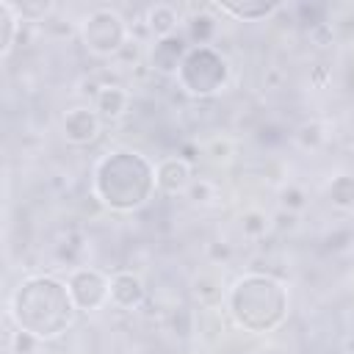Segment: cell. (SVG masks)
Here are the masks:
<instances>
[{"label":"cell","instance_id":"6da1fadb","mask_svg":"<svg viewBox=\"0 0 354 354\" xmlns=\"http://www.w3.org/2000/svg\"><path fill=\"white\" fill-rule=\"evenodd\" d=\"M77 307L66 282L50 274L22 279L8 301V318L30 340H55L75 324Z\"/></svg>","mask_w":354,"mask_h":354},{"label":"cell","instance_id":"7a4b0ae2","mask_svg":"<svg viewBox=\"0 0 354 354\" xmlns=\"http://www.w3.org/2000/svg\"><path fill=\"white\" fill-rule=\"evenodd\" d=\"M91 191L113 213L141 210L158 191L155 166L136 149H111L94 166Z\"/></svg>","mask_w":354,"mask_h":354},{"label":"cell","instance_id":"3957f363","mask_svg":"<svg viewBox=\"0 0 354 354\" xmlns=\"http://www.w3.org/2000/svg\"><path fill=\"white\" fill-rule=\"evenodd\" d=\"M290 296L285 282L271 274L249 271L227 288V310L232 321L252 335H268L288 318Z\"/></svg>","mask_w":354,"mask_h":354},{"label":"cell","instance_id":"277c9868","mask_svg":"<svg viewBox=\"0 0 354 354\" xmlns=\"http://www.w3.org/2000/svg\"><path fill=\"white\" fill-rule=\"evenodd\" d=\"M227 77H230L227 58L218 50H213L210 44L191 47L174 75L177 86L188 97H196V100H207V97L218 94L227 86Z\"/></svg>","mask_w":354,"mask_h":354},{"label":"cell","instance_id":"5b68a950","mask_svg":"<svg viewBox=\"0 0 354 354\" xmlns=\"http://www.w3.org/2000/svg\"><path fill=\"white\" fill-rule=\"evenodd\" d=\"M83 47L97 58H111L127 44V22L113 8H94L80 25Z\"/></svg>","mask_w":354,"mask_h":354},{"label":"cell","instance_id":"8992f818","mask_svg":"<svg viewBox=\"0 0 354 354\" xmlns=\"http://www.w3.org/2000/svg\"><path fill=\"white\" fill-rule=\"evenodd\" d=\"M66 288L72 293L77 313H94L111 301V277H105L100 268H72L66 277Z\"/></svg>","mask_w":354,"mask_h":354},{"label":"cell","instance_id":"52a82bcc","mask_svg":"<svg viewBox=\"0 0 354 354\" xmlns=\"http://www.w3.org/2000/svg\"><path fill=\"white\" fill-rule=\"evenodd\" d=\"M100 127H102V119L94 108H72L64 113L61 119V130H64V138L72 144V147H86L91 144L97 136H100Z\"/></svg>","mask_w":354,"mask_h":354},{"label":"cell","instance_id":"ba28073f","mask_svg":"<svg viewBox=\"0 0 354 354\" xmlns=\"http://www.w3.org/2000/svg\"><path fill=\"white\" fill-rule=\"evenodd\" d=\"M155 180H158V191H163V194H185L188 185L194 183L191 160H185L183 155L163 158L155 166Z\"/></svg>","mask_w":354,"mask_h":354},{"label":"cell","instance_id":"9c48e42d","mask_svg":"<svg viewBox=\"0 0 354 354\" xmlns=\"http://www.w3.org/2000/svg\"><path fill=\"white\" fill-rule=\"evenodd\" d=\"M147 301L144 279L133 271H116L111 277V304L119 310H138Z\"/></svg>","mask_w":354,"mask_h":354},{"label":"cell","instance_id":"30bf717a","mask_svg":"<svg viewBox=\"0 0 354 354\" xmlns=\"http://www.w3.org/2000/svg\"><path fill=\"white\" fill-rule=\"evenodd\" d=\"M188 50H191V47H188V39H183V36H177V33H174V36H166V39H158L155 47H152V53H149V64H152L155 72L174 77Z\"/></svg>","mask_w":354,"mask_h":354},{"label":"cell","instance_id":"8fae6325","mask_svg":"<svg viewBox=\"0 0 354 354\" xmlns=\"http://www.w3.org/2000/svg\"><path fill=\"white\" fill-rule=\"evenodd\" d=\"M130 105V94L122 86H100V91L94 94V111L100 113L102 122H113L119 119Z\"/></svg>","mask_w":354,"mask_h":354},{"label":"cell","instance_id":"7c38bea8","mask_svg":"<svg viewBox=\"0 0 354 354\" xmlns=\"http://www.w3.org/2000/svg\"><path fill=\"white\" fill-rule=\"evenodd\" d=\"M216 11L238 19V22H257L266 19L268 14H274L279 8V3H263V0H249V3H230V0H218L213 3Z\"/></svg>","mask_w":354,"mask_h":354},{"label":"cell","instance_id":"4fadbf2b","mask_svg":"<svg viewBox=\"0 0 354 354\" xmlns=\"http://www.w3.org/2000/svg\"><path fill=\"white\" fill-rule=\"evenodd\" d=\"M194 296L199 299V304L205 310H216L224 299V285H221L218 271H213V268L199 271V277L194 279Z\"/></svg>","mask_w":354,"mask_h":354},{"label":"cell","instance_id":"5bb4252c","mask_svg":"<svg viewBox=\"0 0 354 354\" xmlns=\"http://www.w3.org/2000/svg\"><path fill=\"white\" fill-rule=\"evenodd\" d=\"M177 22H180V11H177L171 3H155V6L147 8V28H149L158 39L174 36Z\"/></svg>","mask_w":354,"mask_h":354},{"label":"cell","instance_id":"9a60e30c","mask_svg":"<svg viewBox=\"0 0 354 354\" xmlns=\"http://www.w3.org/2000/svg\"><path fill=\"white\" fill-rule=\"evenodd\" d=\"M19 22H22V17L17 14L14 3L0 0V55H3V58H6V55L11 53V47H14Z\"/></svg>","mask_w":354,"mask_h":354},{"label":"cell","instance_id":"2e32d148","mask_svg":"<svg viewBox=\"0 0 354 354\" xmlns=\"http://www.w3.org/2000/svg\"><path fill=\"white\" fill-rule=\"evenodd\" d=\"M326 196L335 207L340 210H351L354 207V177L351 174H337L329 188H326Z\"/></svg>","mask_w":354,"mask_h":354},{"label":"cell","instance_id":"e0dca14e","mask_svg":"<svg viewBox=\"0 0 354 354\" xmlns=\"http://www.w3.org/2000/svg\"><path fill=\"white\" fill-rule=\"evenodd\" d=\"M185 194H188V199H191L194 205H207V202L218 199V188H216L210 180H202V177H199V180L194 177V183L188 185Z\"/></svg>","mask_w":354,"mask_h":354},{"label":"cell","instance_id":"ac0fdd59","mask_svg":"<svg viewBox=\"0 0 354 354\" xmlns=\"http://www.w3.org/2000/svg\"><path fill=\"white\" fill-rule=\"evenodd\" d=\"M213 30H216V19H213V17H207V14L194 17V19H191V41H194V47L207 44L210 36H213Z\"/></svg>","mask_w":354,"mask_h":354},{"label":"cell","instance_id":"d6986e66","mask_svg":"<svg viewBox=\"0 0 354 354\" xmlns=\"http://www.w3.org/2000/svg\"><path fill=\"white\" fill-rule=\"evenodd\" d=\"M296 141H299L304 149H310V147H318V144L324 141L321 124H318V122H304V124L296 130Z\"/></svg>","mask_w":354,"mask_h":354},{"label":"cell","instance_id":"ffe728a7","mask_svg":"<svg viewBox=\"0 0 354 354\" xmlns=\"http://www.w3.org/2000/svg\"><path fill=\"white\" fill-rule=\"evenodd\" d=\"M241 227H243V235H249V238H260V235L266 232V227H268V218H266L260 210H249V213L243 216Z\"/></svg>","mask_w":354,"mask_h":354},{"label":"cell","instance_id":"44dd1931","mask_svg":"<svg viewBox=\"0 0 354 354\" xmlns=\"http://www.w3.org/2000/svg\"><path fill=\"white\" fill-rule=\"evenodd\" d=\"M205 155H210L216 163H224L232 158V141L230 138H213V141H207Z\"/></svg>","mask_w":354,"mask_h":354},{"label":"cell","instance_id":"7402d4cb","mask_svg":"<svg viewBox=\"0 0 354 354\" xmlns=\"http://www.w3.org/2000/svg\"><path fill=\"white\" fill-rule=\"evenodd\" d=\"M301 205H304V191L296 188V185H288V188L282 191V207H288V210H299Z\"/></svg>","mask_w":354,"mask_h":354}]
</instances>
